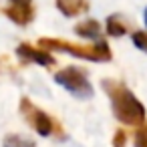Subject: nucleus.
I'll list each match as a JSON object with an SVG mask.
<instances>
[{"label": "nucleus", "mask_w": 147, "mask_h": 147, "mask_svg": "<svg viewBox=\"0 0 147 147\" xmlns=\"http://www.w3.org/2000/svg\"><path fill=\"white\" fill-rule=\"evenodd\" d=\"M103 89L105 93L109 95V101H111V107H113V113L115 117L125 123V125H141L145 121V107L141 105V101L133 95V91H129L123 83L119 81H105L103 83Z\"/></svg>", "instance_id": "1"}, {"label": "nucleus", "mask_w": 147, "mask_h": 147, "mask_svg": "<svg viewBox=\"0 0 147 147\" xmlns=\"http://www.w3.org/2000/svg\"><path fill=\"white\" fill-rule=\"evenodd\" d=\"M42 49H49V51H61V53H69L73 57H79V59H87V61H95V63H105V61H111V49L105 40H99L91 47H83V45H77V42H69V40H61V38H40L38 42Z\"/></svg>", "instance_id": "2"}, {"label": "nucleus", "mask_w": 147, "mask_h": 147, "mask_svg": "<svg viewBox=\"0 0 147 147\" xmlns=\"http://www.w3.org/2000/svg\"><path fill=\"white\" fill-rule=\"evenodd\" d=\"M20 113H22V117L26 119V123H28L38 135H42V137L55 135V137H59V139H65V133H63L61 125H59L51 115H47L42 109H38L36 105H32L30 99H26V97L20 99Z\"/></svg>", "instance_id": "3"}, {"label": "nucleus", "mask_w": 147, "mask_h": 147, "mask_svg": "<svg viewBox=\"0 0 147 147\" xmlns=\"http://www.w3.org/2000/svg\"><path fill=\"white\" fill-rule=\"evenodd\" d=\"M55 81H57L63 89H67L71 95H75V97H79V99H91V97L95 95L93 85L89 83L87 75H85L79 67H65V69H61V71L55 75Z\"/></svg>", "instance_id": "4"}, {"label": "nucleus", "mask_w": 147, "mask_h": 147, "mask_svg": "<svg viewBox=\"0 0 147 147\" xmlns=\"http://www.w3.org/2000/svg\"><path fill=\"white\" fill-rule=\"evenodd\" d=\"M16 53H18V57H20L22 61L36 63V65H40V67H53V65H55V57H53L49 51H45V49H36V47L26 45V42L18 45Z\"/></svg>", "instance_id": "5"}, {"label": "nucleus", "mask_w": 147, "mask_h": 147, "mask_svg": "<svg viewBox=\"0 0 147 147\" xmlns=\"http://www.w3.org/2000/svg\"><path fill=\"white\" fill-rule=\"evenodd\" d=\"M2 12L14 24H20V26L30 24L32 18H34V6H32V2H12L10 6L2 8Z\"/></svg>", "instance_id": "6"}, {"label": "nucleus", "mask_w": 147, "mask_h": 147, "mask_svg": "<svg viewBox=\"0 0 147 147\" xmlns=\"http://www.w3.org/2000/svg\"><path fill=\"white\" fill-rule=\"evenodd\" d=\"M57 8L65 16H79L89 10V2L87 0H57Z\"/></svg>", "instance_id": "7"}, {"label": "nucleus", "mask_w": 147, "mask_h": 147, "mask_svg": "<svg viewBox=\"0 0 147 147\" xmlns=\"http://www.w3.org/2000/svg\"><path fill=\"white\" fill-rule=\"evenodd\" d=\"M75 32H77L79 36H83V38L95 40V38L101 36V24H99L95 18H87V20H83V22H79V24L75 26Z\"/></svg>", "instance_id": "8"}, {"label": "nucleus", "mask_w": 147, "mask_h": 147, "mask_svg": "<svg viewBox=\"0 0 147 147\" xmlns=\"http://www.w3.org/2000/svg\"><path fill=\"white\" fill-rule=\"evenodd\" d=\"M125 30H127V26H125V22L121 20V16L111 14V16L107 18V32H109L111 36H123Z\"/></svg>", "instance_id": "9"}, {"label": "nucleus", "mask_w": 147, "mask_h": 147, "mask_svg": "<svg viewBox=\"0 0 147 147\" xmlns=\"http://www.w3.org/2000/svg\"><path fill=\"white\" fill-rule=\"evenodd\" d=\"M4 147H34V143L20 135H8L4 139Z\"/></svg>", "instance_id": "10"}, {"label": "nucleus", "mask_w": 147, "mask_h": 147, "mask_svg": "<svg viewBox=\"0 0 147 147\" xmlns=\"http://www.w3.org/2000/svg\"><path fill=\"white\" fill-rule=\"evenodd\" d=\"M131 38H133V45H135L139 51H143V53L147 55V32L137 30V32H133V34H131Z\"/></svg>", "instance_id": "11"}, {"label": "nucleus", "mask_w": 147, "mask_h": 147, "mask_svg": "<svg viewBox=\"0 0 147 147\" xmlns=\"http://www.w3.org/2000/svg\"><path fill=\"white\" fill-rule=\"evenodd\" d=\"M135 147H147V125L137 129V133H135Z\"/></svg>", "instance_id": "12"}, {"label": "nucleus", "mask_w": 147, "mask_h": 147, "mask_svg": "<svg viewBox=\"0 0 147 147\" xmlns=\"http://www.w3.org/2000/svg\"><path fill=\"white\" fill-rule=\"evenodd\" d=\"M125 141H127V135L123 129H117L115 137H113V147H125Z\"/></svg>", "instance_id": "13"}, {"label": "nucleus", "mask_w": 147, "mask_h": 147, "mask_svg": "<svg viewBox=\"0 0 147 147\" xmlns=\"http://www.w3.org/2000/svg\"><path fill=\"white\" fill-rule=\"evenodd\" d=\"M12 2H30V0H12Z\"/></svg>", "instance_id": "14"}, {"label": "nucleus", "mask_w": 147, "mask_h": 147, "mask_svg": "<svg viewBox=\"0 0 147 147\" xmlns=\"http://www.w3.org/2000/svg\"><path fill=\"white\" fill-rule=\"evenodd\" d=\"M145 24H147V8H145Z\"/></svg>", "instance_id": "15"}]
</instances>
